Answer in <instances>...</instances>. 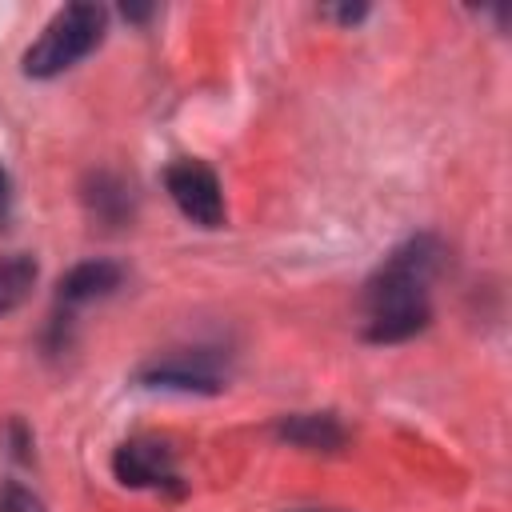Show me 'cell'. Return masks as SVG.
<instances>
[{"label":"cell","instance_id":"6da1fadb","mask_svg":"<svg viewBox=\"0 0 512 512\" xmlns=\"http://www.w3.org/2000/svg\"><path fill=\"white\" fill-rule=\"evenodd\" d=\"M444 264V244L432 232L396 244L364 284V336L372 344H396L428 328L432 280Z\"/></svg>","mask_w":512,"mask_h":512},{"label":"cell","instance_id":"7a4b0ae2","mask_svg":"<svg viewBox=\"0 0 512 512\" xmlns=\"http://www.w3.org/2000/svg\"><path fill=\"white\" fill-rule=\"evenodd\" d=\"M104 28H108V12L100 4L76 0V4L56 8L52 20L44 24V32L24 52V76L52 80V76L76 68L104 40Z\"/></svg>","mask_w":512,"mask_h":512},{"label":"cell","instance_id":"3957f363","mask_svg":"<svg viewBox=\"0 0 512 512\" xmlns=\"http://www.w3.org/2000/svg\"><path fill=\"white\" fill-rule=\"evenodd\" d=\"M140 388H160V392H200L212 396L228 384V364L216 348H184V352H164L136 372Z\"/></svg>","mask_w":512,"mask_h":512},{"label":"cell","instance_id":"277c9868","mask_svg":"<svg viewBox=\"0 0 512 512\" xmlns=\"http://www.w3.org/2000/svg\"><path fill=\"white\" fill-rule=\"evenodd\" d=\"M164 188L184 220L196 228H220L224 224V192L216 172L204 160H172L164 168Z\"/></svg>","mask_w":512,"mask_h":512},{"label":"cell","instance_id":"5b68a950","mask_svg":"<svg viewBox=\"0 0 512 512\" xmlns=\"http://www.w3.org/2000/svg\"><path fill=\"white\" fill-rule=\"evenodd\" d=\"M112 472L128 488H152V492H184L176 452L156 436H132L112 452Z\"/></svg>","mask_w":512,"mask_h":512},{"label":"cell","instance_id":"8992f818","mask_svg":"<svg viewBox=\"0 0 512 512\" xmlns=\"http://www.w3.org/2000/svg\"><path fill=\"white\" fill-rule=\"evenodd\" d=\"M124 280V268L116 260H84V264H72L60 284H56V316L52 320H68V312L92 304V300H104L120 288Z\"/></svg>","mask_w":512,"mask_h":512},{"label":"cell","instance_id":"52a82bcc","mask_svg":"<svg viewBox=\"0 0 512 512\" xmlns=\"http://www.w3.org/2000/svg\"><path fill=\"white\" fill-rule=\"evenodd\" d=\"M276 432L288 444L308 448V452H336L344 444V424L332 412H296V416H284L276 424Z\"/></svg>","mask_w":512,"mask_h":512},{"label":"cell","instance_id":"ba28073f","mask_svg":"<svg viewBox=\"0 0 512 512\" xmlns=\"http://www.w3.org/2000/svg\"><path fill=\"white\" fill-rule=\"evenodd\" d=\"M84 204L96 220L104 224H124L132 216V184L120 180L116 172H92L88 184H84Z\"/></svg>","mask_w":512,"mask_h":512},{"label":"cell","instance_id":"9c48e42d","mask_svg":"<svg viewBox=\"0 0 512 512\" xmlns=\"http://www.w3.org/2000/svg\"><path fill=\"white\" fill-rule=\"evenodd\" d=\"M32 284H36V260L32 256H24V252L0 256V316L20 308L32 292Z\"/></svg>","mask_w":512,"mask_h":512},{"label":"cell","instance_id":"30bf717a","mask_svg":"<svg viewBox=\"0 0 512 512\" xmlns=\"http://www.w3.org/2000/svg\"><path fill=\"white\" fill-rule=\"evenodd\" d=\"M0 512H44V504H40L28 488H20V484H4V492H0Z\"/></svg>","mask_w":512,"mask_h":512},{"label":"cell","instance_id":"8fae6325","mask_svg":"<svg viewBox=\"0 0 512 512\" xmlns=\"http://www.w3.org/2000/svg\"><path fill=\"white\" fill-rule=\"evenodd\" d=\"M12 220V176H8V168L0 164V228Z\"/></svg>","mask_w":512,"mask_h":512},{"label":"cell","instance_id":"7c38bea8","mask_svg":"<svg viewBox=\"0 0 512 512\" xmlns=\"http://www.w3.org/2000/svg\"><path fill=\"white\" fill-rule=\"evenodd\" d=\"M324 16H332V20H340V24H356V20L368 16V8H364V4H344V8H324Z\"/></svg>","mask_w":512,"mask_h":512},{"label":"cell","instance_id":"4fadbf2b","mask_svg":"<svg viewBox=\"0 0 512 512\" xmlns=\"http://www.w3.org/2000/svg\"><path fill=\"white\" fill-rule=\"evenodd\" d=\"M300 512H312V508H300Z\"/></svg>","mask_w":512,"mask_h":512}]
</instances>
